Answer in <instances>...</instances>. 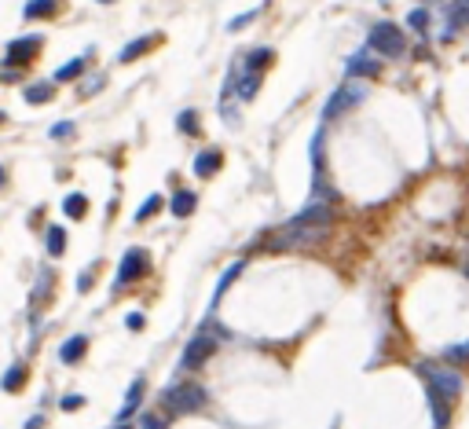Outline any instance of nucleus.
Masks as SVG:
<instances>
[{
  "label": "nucleus",
  "instance_id": "nucleus-28",
  "mask_svg": "<svg viewBox=\"0 0 469 429\" xmlns=\"http://www.w3.org/2000/svg\"><path fill=\"white\" fill-rule=\"evenodd\" d=\"M51 140H74V121H56L51 125Z\"/></svg>",
  "mask_w": 469,
  "mask_h": 429
},
{
  "label": "nucleus",
  "instance_id": "nucleus-32",
  "mask_svg": "<svg viewBox=\"0 0 469 429\" xmlns=\"http://www.w3.org/2000/svg\"><path fill=\"white\" fill-rule=\"evenodd\" d=\"M81 404H85V396H67V400H62V407H67V411H77Z\"/></svg>",
  "mask_w": 469,
  "mask_h": 429
},
{
  "label": "nucleus",
  "instance_id": "nucleus-14",
  "mask_svg": "<svg viewBox=\"0 0 469 429\" xmlns=\"http://www.w3.org/2000/svg\"><path fill=\"white\" fill-rule=\"evenodd\" d=\"M151 37H136V41H128L121 51H117V62H133V59H139V56H147L151 51Z\"/></svg>",
  "mask_w": 469,
  "mask_h": 429
},
{
  "label": "nucleus",
  "instance_id": "nucleus-10",
  "mask_svg": "<svg viewBox=\"0 0 469 429\" xmlns=\"http://www.w3.org/2000/svg\"><path fill=\"white\" fill-rule=\"evenodd\" d=\"M85 348H88V337H85V334H74V337H67V342H62L59 360H62V363H77V360L85 356Z\"/></svg>",
  "mask_w": 469,
  "mask_h": 429
},
{
  "label": "nucleus",
  "instance_id": "nucleus-29",
  "mask_svg": "<svg viewBox=\"0 0 469 429\" xmlns=\"http://www.w3.org/2000/svg\"><path fill=\"white\" fill-rule=\"evenodd\" d=\"M136 429H165V422L158 419V414L143 411V414H139V422H136Z\"/></svg>",
  "mask_w": 469,
  "mask_h": 429
},
{
  "label": "nucleus",
  "instance_id": "nucleus-4",
  "mask_svg": "<svg viewBox=\"0 0 469 429\" xmlns=\"http://www.w3.org/2000/svg\"><path fill=\"white\" fill-rule=\"evenodd\" d=\"M216 353V337L213 330H198L191 337V342L184 345V356H180V371H198L205 367V360H210Z\"/></svg>",
  "mask_w": 469,
  "mask_h": 429
},
{
  "label": "nucleus",
  "instance_id": "nucleus-24",
  "mask_svg": "<svg viewBox=\"0 0 469 429\" xmlns=\"http://www.w3.org/2000/svg\"><path fill=\"white\" fill-rule=\"evenodd\" d=\"M158 210H162V199H158V194H151V199H147V202H143L139 210H136V224H143V220H147V217H154Z\"/></svg>",
  "mask_w": 469,
  "mask_h": 429
},
{
  "label": "nucleus",
  "instance_id": "nucleus-16",
  "mask_svg": "<svg viewBox=\"0 0 469 429\" xmlns=\"http://www.w3.org/2000/svg\"><path fill=\"white\" fill-rule=\"evenodd\" d=\"M235 85H239V96L242 99H253L257 88H260V70H246L242 77H235Z\"/></svg>",
  "mask_w": 469,
  "mask_h": 429
},
{
  "label": "nucleus",
  "instance_id": "nucleus-37",
  "mask_svg": "<svg viewBox=\"0 0 469 429\" xmlns=\"http://www.w3.org/2000/svg\"><path fill=\"white\" fill-rule=\"evenodd\" d=\"M99 4H114V0H99Z\"/></svg>",
  "mask_w": 469,
  "mask_h": 429
},
{
  "label": "nucleus",
  "instance_id": "nucleus-35",
  "mask_svg": "<svg viewBox=\"0 0 469 429\" xmlns=\"http://www.w3.org/2000/svg\"><path fill=\"white\" fill-rule=\"evenodd\" d=\"M26 429H44V414H33V419L26 422Z\"/></svg>",
  "mask_w": 469,
  "mask_h": 429
},
{
  "label": "nucleus",
  "instance_id": "nucleus-19",
  "mask_svg": "<svg viewBox=\"0 0 469 429\" xmlns=\"http://www.w3.org/2000/svg\"><path fill=\"white\" fill-rule=\"evenodd\" d=\"M22 382H26V367H22V363H15V367H8V374L0 378V389H4V393H19Z\"/></svg>",
  "mask_w": 469,
  "mask_h": 429
},
{
  "label": "nucleus",
  "instance_id": "nucleus-36",
  "mask_svg": "<svg viewBox=\"0 0 469 429\" xmlns=\"http://www.w3.org/2000/svg\"><path fill=\"white\" fill-rule=\"evenodd\" d=\"M8 184V173H4V169H0V187H4Z\"/></svg>",
  "mask_w": 469,
  "mask_h": 429
},
{
  "label": "nucleus",
  "instance_id": "nucleus-8",
  "mask_svg": "<svg viewBox=\"0 0 469 429\" xmlns=\"http://www.w3.org/2000/svg\"><path fill=\"white\" fill-rule=\"evenodd\" d=\"M348 77H377V74H382V62H377V59H370L367 56V51H359V56H352L348 59Z\"/></svg>",
  "mask_w": 469,
  "mask_h": 429
},
{
  "label": "nucleus",
  "instance_id": "nucleus-3",
  "mask_svg": "<svg viewBox=\"0 0 469 429\" xmlns=\"http://www.w3.org/2000/svg\"><path fill=\"white\" fill-rule=\"evenodd\" d=\"M422 378L429 382V389L433 393H440L444 400H459L462 393V374L459 371H447V367H436V363H422Z\"/></svg>",
  "mask_w": 469,
  "mask_h": 429
},
{
  "label": "nucleus",
  "instance_id": "nucleus-21",
  "mask_svg": "<svg viewBox=\"0 0 469 429\" xmlns=\"http://www.w3.org/2000/svg\"><path fill=\"white\" fill-rule=\"evenodd\" d=\"M271 59H275V51H271V48H257V51L246 56V70H260V67H268Z\"/></svg>",
  "mask_w": 469,
  "mask_h": 429
},
{
  "label": "nucleus",
  "instance_id": "nucleus-23",
  "mask_svg": "<svg viewBox=\"0 0 469 429\" xmlns=\"http://www.w3.org/2000/svg\"><path fill=\"white\" fill-rule=\"evenodd\" d=\"M466 356H469V345H451V348H444V353H440V360L454 363V367H462Z\"/></svg>",
  "mask_w": 469,
  "mask_h": 429
},
{
  "label": "nucleus",
  "instance_id": "nucleus-11",
  "mask_svg": "<svg viewBox=\"0 0 469 429\" xmlns=\"http://www.w3.org/2000/svg\"><path fill=\"white\" fill-rule=\"evenodd\" d=\"M429 404H433V422H436V429H447V426H451V400H444L440 393H433V389H429Z\"/></svg>",
  "mask_w": 469,
  "mask_h": 429
},
{
  "label": "nucleus",
  "instance_id": "nucleus-9",
  "mask_svg": "<svg viewBox=\"0 0 469 429\" xmlns=\"http://www.w3.org/2000/svg\"><path fill=\"white\" fill-rule=\"evenodd\" d=\"M143 378H136L133 385H128V393H125V404H121V411H117V426H125L128 422V414H133L136 407H139V400H143Z\"/></svg>",
  "mask_w": 469,
  "mask_h": 429
},
{
  "label": "nucleus",
  "instance_id": "nucleus-22",
  "mask_svg": "<svg viewBox=\"0 0 469 429\" xmlns=\"http://www.w3.org/2000/svg\"><path fill=\"white\" fill-rule=\"evenodd\" d=\"M81 70H85V59H70V62H62V67L56 70V81H74Z\"/></svg>",
  "mask_w": 469,
  "mask_h": 429
},
{
  "label": "nucleus",
  "instance_id": "nucleus-30",
  "mask_svg": "<svg viewBox=\"0 0 469 429\" xmlns=\"http://www.w3.org/2000/svg\"><path fill=\"white\" fill-rule=\"evenodd\" d=\"M411 26H414V30H418V33H429V11H411Z\"/></svg>",
  "mask_w": 469,
  "mask_h": 429
},
{
  "label": "nucleus",
  "instance_id": "nucleus-20",
  "mask_svg": "<svg viewBox=\"0 0 469 429\" xmlns=\"http://www.w3.org/2000/svg\"><path fill=\"white\" fill-rule=\"evenodd\" d=\"M62 250H67V231H62L59 224H51V228H48V253L59 257Z\"/></svg>",
  "mask_w": 469,
  "mask_h": 429
},
{
  "label": "nucleus",
  "instance_id": "nucleus-18",
  "mask_svg": "<svg viewBox=\"0 0 469 429\" xmlns=\"http://www.w3.org/2000/svg\"><path fill=\"white\" fill-rule=\"evenodd\" d=\"M62 213H67L70 220H81L88 213V199L85 194H67V202H62Z\"/></svg>",
  "mask_w": 469,
  "mask_h": 429
},
{
  "label": "nucleus",
  "instance_id": "nucleus-27",
  "mask_svg": "<svg viewBox=\"0 0 469 429\" xmlns=\"http://www.w3.org/2000/svg\"><path fill=\"white\" fill-rule=\"evenodd\" d=\"M176 125L184 128L187 136H194V133H198V118H194V110H184V114H180V118H176Z\"/></svg>",
  "mask_w": 469,
  "mask_h": 429
},
{
  "label": "nucleus",
  "instance_id": "nucleus-26",
  "mask_svg": "<svg viewBox=\"0 0 469 429\" xmlns=\"http://www.w3.org/2000/svg\"><path fill=\"white\" fill-rule=\"evenodd\" d=\"M51 99V85H30L26 88V103H48Z\"/></svg>",
  "mask_w": 469,
  "mask_h": 429
},
{
  "label": "nucleus",
  "instance_id": "nucleus-2",
  "mask_svg": "<svg viewBox=\"0 0 469 429\" xmlns=\"http://www.w3.org/2000/svg\"><path fill=\"white\" fill-rule=\"evenodd\" d=\"M367 51H382L385 59H396V56L407 51V37H403V30L393 26V22H377V26H370Z\"/></svg>",
  "mask_w": 469,
  "mask_h": 429
},
{
  "label": "nucleus",
  "instance_id": "nucleus-17",
  "mask_svg": "<svg viewBox=\"0 0 469 429\" xmlns=\"http://www.w3.org/2000/svg\"><path fill=\"white\" fill-rule=\"evenodd\" d=\"M242 264H246V261H235V264H228V268H224V276H220V283H216V290H213V305H216V301H220V297H224V294H228V286H231L235 279H239V271H242Z\"/></svg>",
  "mask_w": 469,
  "mask_h": 429
},
{
  "label": "nucleus",
  "instance_id": "nucleus-6",
  "mask_svg": "<svg viewBox=\"0 0 469 429\" xmlns=\"http://www.w3.org/2000/svg\"><path fill=\"white\" fill-rule=\"evenodd\" d=\"M363 99V92L359 88H352V85H341L337 92L327 99V107H323V121H334V118H341V114L352 107V103H359Z\"/></svg>",
  "mask_w": 469,
  "mask_h": 429
},
{
  "label": "nucleus",
  "instance_id": "nucleus-12",
  "mask_svg": "<svg viewBox=\"0 0 469 429\" xmlns=\"http://www.w3.org/2000/svg\"><path fill=\"white\" fill-rule=\"evenodd\" d=\"M220 162H224V154H220L216 147L213 151H202L198 158H194V173H198V176H213L216 169H220Z\"/></svg>",
  "mask_w": 469,
  "mask_h": 429
},
{
  "label": "nucleus",
  "instance_id": "nucleus-31",
  "mask_svg": "<svg viewBox=\"0 0 469 429\" xmlns=\"http://www.w3.org/2000/svg\"><path fill=\"white\" fill-rule=\"evenodd\" d=\"M253 19H257V11H246V15H235V19L228 22V30L235 33V30H242V26H250Z\"/></svg>",
  "mask_w": 469,
  "mask_h": 429
},
{
  "label": "nucleus",
  "instance_id": "nucleus-25",
  "mask_svg": "<svg viewBox=\"0 0 469 429\" xmlns=\"http://www.w3.org/2000/svg\"><path fill=\"white\" fill-rule=\"evenodd\" d=\"M466 15H469V8H466V0H459V4L451 8V30H447V37H451L454 30H462V26H466Z\"/></svg>",
  "mask_w": 469,
  "mask_h": 429
},
{
  "label": "nucleus",
  "instance_id": "nucleus-5",
  "mask_svg": "<svg viewBox=\"0 0 469 429\" xmlns=\"http://www.w3.org/2000/svg\"><path fill=\"white\" fill-rule=\"evenodd\" d=\"M139 276H147V250L133 246V250L121 257V268H117V276H114V294L125 290L128 283H136Z\"/></svg>",
  "mask_w": 469,
  "mask_h": 429
},
{
  "label": "nucleus",
  "instance_id": "nucleus-7",
  "mask_svg": "<svg viewBox=\"0 0 469 429\" xmlns=\"http://www.w3.org/2000/svg\"><path fill=\"white\" fill-rule=\"evenodd\" d=\"M44 44V37H19V41H11L8 48V62H26V59H33L37 56V48Z\"/></svg>",
  "mask_w": 469,
  "mask_h": 429
},
{
  "label": "nucleus",
  "instance_id": "nucleus-33",
  "mask_svg": "<svg viewBox=\"0 0 469 429\" xmlns=\"http://www.w3.org/2000/svg\"><path fill=\"white\" fill-rule=\"evenodd\" d=\"M125 323H128V330H139V327H143V316H139V312H133Z\"/></svg>",
  "mask_w": 469,
  "mask_h": 429
},
{
  "label": "nucleus",
  "instance_id": "nucleus-1",
  "mask_svg": "<svg viewBox=\"0 0 469 429\" xmlns=\"http://www.w3.org/2000/svg\"><path fill=\"white\" fill-rule=\"evenodd\" d=\"M162 404L173 414H194V411H202L210 404V393H205L198 382H176L162 393Z\"/></svg>",
  "mask_w": 469,
  "mask_h": 429
},
{
  "label": "nucleus",
  "instance_id": "nucleus-13",
  "mask_svg": "<svg viewBox=\"0 0 469 429\" xmlns=\"http://www.w3.org/2000/svg\"><path fill=\"white\" fill-rule=\"evenodd\" d=\"M194 205H198V194L194 191H176L173 202H169V210H173V217H191Z\"/></svg>",
  "mask_w": 469,
  "mask_h": 429
},
{
  "label": "nucleus",
  "instance_id": "nucleus-15",
  "mask_svg": "<svg viewBox=\"0 0 469 429\" xmlns=\"http://www.w3.org/2000/svg\"><path fill=\"white\" fill-rule=\"evenodd\" d=\"M59 11V0H30V4L22 8L26 19H51Z\"/></svg>",
  "mask_w": 469,
  "mask_h": 429
},
{
  "label": "nucleus",
  "instance_id": "nucleus-34",
  "mask_svg": "<svg viewBox=\"0 0 469 429\" xmlns=\"http://www.w3.org/2000/svg\"><path fill=\"white\" fill-rule=\"evenodd\" d=\"M88 286H92V271H85V276H81V279H77V290H81V294L88 290Z\"/></svg>",
  "mask_w": 469,
  "mask_h": 429
},
{
  "label": "nucleus",
  "instance_id": "nucleus-38",
  "mask_svg": "<svg viewBox=\"0 0 469 429\" xmlns=\"http://www.w3.org/2000/svg\"><path fill=\"white\" fill-rule=\"evenodd\" d=\"M114 429H128V426H114Z\"/></svg>",
  "mask_w": 469,
  "mask_h": 429
}]
</instances>
